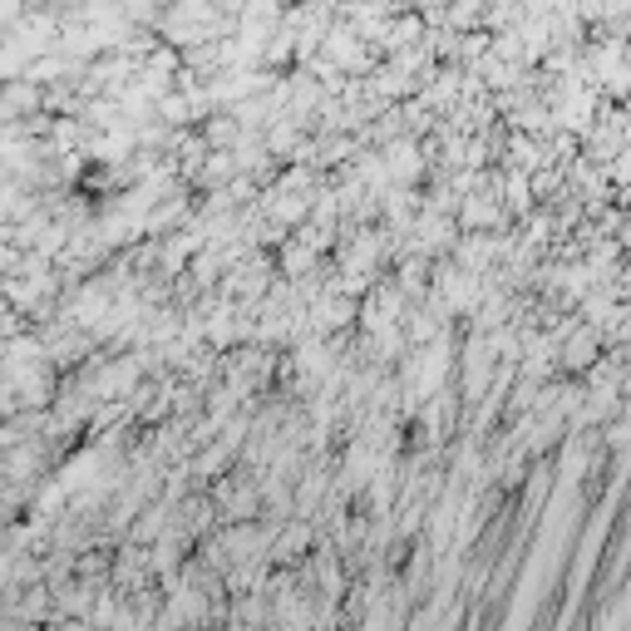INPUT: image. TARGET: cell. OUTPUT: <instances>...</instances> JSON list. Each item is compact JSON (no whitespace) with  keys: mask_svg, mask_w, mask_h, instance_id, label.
<instances>
[{"mask_svg":"<svg viewBox=\"0 0 631 631\" xmlns=\"http://www.w3.org/2000/svg\"><path fill=\"white\" fill-rule=\"evenodd\" d=\"M597 355H602V336H597L588 321H582L572 336L558 341V371H562V375H582V371H588V365L597 361Z\"/></svg>","mask_w":631,"mask_h":631,"instance_id":"cell-1","label":"cell"},{"mask_svg":"<svg viewBox=\"0 0 631 631\" xmlns=\"http://www.w3.org/2000/svg\"><path fill=\"white\" fill-rule=\"evenodd\" d=\"M20 16H26V0H0V30H10Z\"/></svg>","mask_w":631,"mask_h":631,"instance_id":"cell-2","label":"cell"}]
</instances>
